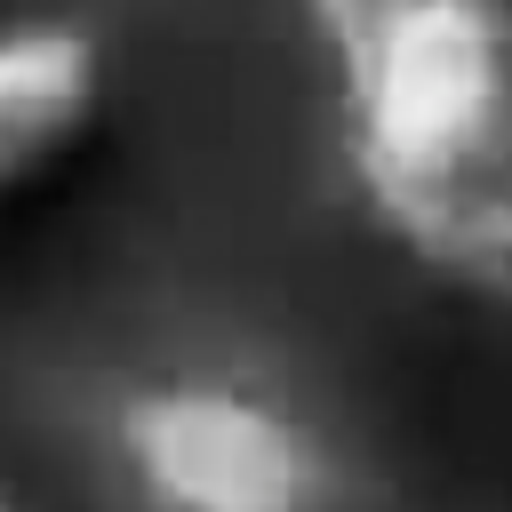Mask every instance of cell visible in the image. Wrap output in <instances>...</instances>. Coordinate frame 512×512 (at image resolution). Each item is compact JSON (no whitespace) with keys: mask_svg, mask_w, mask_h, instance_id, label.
Instances as JSON below:
<instances>
[{"mask_svg":"<svg viewBox=\"0 0 512 512\" xmlns=\"http://www.w3.org/2000/svg\"><path fill=\"white\" fill-rule=\"evenodd\" d=\"M104 56L80 24H8L0 32V200L48 176L96 120Z\"/></svg>","mask_w":512,"mask_h":512,"instance_id":"obj_3","label":"cell"},{"mask_svg":"<svg viewBox=\"0 0 512 512\" xmlns=\"http://www.w3.org/2000/svg\"><path fill=\"white\" fill-rule=\"evenodd\" d=\"M120 456L160 512H320V440L248 384L176 376L120 408Z\"/></svg>","mask_w":512,"mask_h":512,"instance_id":"obj_2","label":"cell"},{"mask_svg":"<svg viewBox=\"0 0 512 512\" xmlns=\"http://www.w3.org/2000/svg\"><path fill=\"white\" fill-rule=\"evenodd\" d=\"M0 512H24V504H16V496H8V488H0Z\"/></svg>","mask_w":512,"mask_h":512,"instance_id":"obj_4","label":"cell"},{"mask_svg":"<svg viewBox=\"0 0 512 512\" xmlns=\"http://www.w3.org/2000/svg\"><path fill=\"white\" fill-rule=\"evenodd\" d=\"M336 136L376 224L512 304V0H312Z\"/></svg>","mask_w":512,"mask_h":512,"instance_id":"obj_1","label":"cell"}]
</instances>
